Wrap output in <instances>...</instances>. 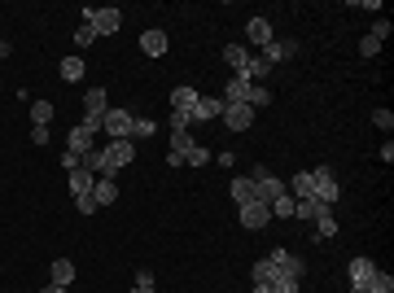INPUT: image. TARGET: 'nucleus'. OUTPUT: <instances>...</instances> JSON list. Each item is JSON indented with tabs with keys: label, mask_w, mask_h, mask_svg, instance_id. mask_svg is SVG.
Here are the masks:
<instances>
[{
	"label": "nucleus",
	"mask_w": 394,
	"mask_h": 293,
	"mask_svg": "<svg viewBox=\"0 0 394 293\" xmlns=\"http://www.w3.org/2000/svg\"><path fill=\"white\" fill-rule=\"evenodd\" d=\"M75 44H79V49H88V44H97V31H92L88 22H79V31H75Z\"/></svg>",
	"instance_id": "obj_33"
},
{
	"label": "nucleus",
	"mask_w": 394,
	"mask_h": 293,
	"mask_svg": "<svg viewBox=\"0 0 394 293\" xmlns=\"http://www.w3.org/2000/svg\"><path fill=\"white\" fill-rule=\"evenodd\" d=\"M267 259H272V267H276L281 276H294V280H303V272H307V267H303V259H294V254H289V250H281V245L267 254Z\"/></svg>",
	"instance_id": "obj_8"
},
{
	"label": "nucleus",
	"mask_w": 394,
	"mask_h": 293,
	"mask_svg": "<svg viewBox=\"0 0 394 293\" xmlns=\"http://www.w3.org/2000/svg\"><path fill=\"white\" fill-rule=\"evenodd\" d=\"M131 293H153V289H140V285H131Z\"/></svg>",
	"instance_id": "obj_43"
},
{
	"label": "nucleus",
	"mask_w": 394,
	"mask_h": 293,
	"mask_svg": "<svg viewBox=\"0 0 394 293\" xmlns=\"http://www.w3.org/2000/svg\"><path fill=\"white\" fill-rule=\"evenodd\" d=\"M316 237H320V241H333V237H338V219H333V210H325V215L316 219Z\"/></svg>",
	"instance_id": "obj_27"
},
{
	"label": "nucleus",
	"mask_w": 394,
	"mask_h": 293,
	"mask_svg": "<svg viewBox=\"0 0 394 293\" xmlns=\"http://www.w3.org/2000/svg\"><path fill=\"white\" fill-rule=\"evenodd\" d=\"M250 110H263V105H272V92L267 88H263V84H254V88H250Z\"/></svg>",
	"instance_id": "obj_31"
},
{
	"label": "nucleus",
	"mask_w": 394,
	"mask_h": 293,
	"mask_svg": "<svg viewBox=\"0 0 394 293\" xmlns=\"http://www.w3.org/2000/svg\"><path fill=\"white\" fill-rule=\"evenodd\" d=\"M197 97H201V92H197L193 84H175V92H171V110H175V114H193Z\"/></svg>",
	"instance_id": "obj_13"
},
{
	"label": "nucleus",
	"mask_w": 394,
	"mask_h": 293,
	"mask_svg": "<svg viewBox=\"0 0 394 293\" xmlns=\"http://www.w3.org/2000/svg\"><path fill=\"white\" fill-rule=\"evenodd\" d=\"M136 285L140 289H153V272H149V267H140V272H136Z\"/></svg>",
	"instance_id": "obj_40"
},
{
	"label": "nucleus",
	"mask_w": 394,
	"mask_h": 293,
	"mask_svg": "<svg viewBox=\"0 0 394 293\" xmlns=\"http://www.w3.org/2000/svg\"><path fill=\"white\" fill-rule=\"evenodd\" d=\"M272 75V62L267 57H250V66H245V79L250 84H259V79H267Z\"/></svg>",
	"instance_id": "obj_26"
},
{
	"label": "nucleus",
	"mask_w": 394,
	"mask_h": 293,
	"mask_svg": "<svg viewBox=\"0 0 394 293\" xmlns=\"http://www.w3.org/2000/svg\"><path fill=\"white\" fill-rule=\"evenodd\" d=\"M92 140H97V132H92V127H83V123H75L70 127V136H66V154H88V149H97L92 145Z\"/></svg>",
	"instance_id": "obj_7"
},
{
	"label": "nucleus",
	"mask_w": 394,
	"mask_h": 293,
	"mask_svg": "<svg viewBox=\"0 0 394 293\" xmlns=\"http://www.w3.org/2000/svg\"><path fill=\"white\" fill-rule=\"evenodd\" d=\"M131 123H136V114H127V110H105V119H101V127H105V136L110 140H131Z\"/></svg>",
	"instance_id": "obj_3"
},
{
	"label": "nucleus",
	"mask_w": 394,
	"mask_h": 293,
	"mask_svg": "<svg viewBox=\"0 0 394 293\" xmlns=\"http://www.w3.org/2000/svg\"><path fill=\"white\" fill-rule=\"evenodd\" d=\"M145 136H153V123L149 119H136V123H131V140H145Z\"/></svg>",
	"instance_id": "obj_35"
},
{
	"label": "nucleus",
	"mask_w": 394,
	"mask_h": 293,
	"mask_svg": "<svg viewBox=\"0 0 394 293\" xmlns=\"http://www.w3.org/2000/svg\"><path fill=\"white\" fill-rule=\"evenodd\" d=\"M83 70H88V66H83V57H66V62L57 66V75H62L66 84H75V79H83Z\"/></svg>",
	"instance_id": "obj_25"
},
{
	"label": "nucleus",
	"mask_w": 394,
	"mask_h": 293,
	"mask_svg": "<svg viewBox=\"0 0 394 293\" xmlns=\"http://www.w3.org/2000/svg\"><path fill=\"white\" fill-rule=\"evenodd\" d=\"M250 180H254V202H267V206H272V202L285 193V184H281L267 167H254V175H250Z\"/></svg>",
	"instance_id": "obj_2"
},
{
	"label": "nucleus",
	"mask_w": 394,
	"mask_h": 293,
	"mask_svg": "<svg viewBox=\"0 0 394 293\" xmlns=\"http://www.w3.org/2000/svg\"><path fill=\"white\" fill-rule=\"evenodd\" d=\"M223 62H228L237 75L245 79V66H250V49H241V44H228V49H223Z\"/></svg>",
	"instance_id": "obj_20"
},
{
	"label": "nucleus",
	"mask_w": 394,
	"mask_h": 293,
	"mask_svg": "<svg viewBox=\"0 0 394 293\" xmlns=\"http://www.w3.org/2000/svg\"><path fill=\"white\" fill-rule=\"evenodd\" d=\"M223 127H228V132H245L250 123H254V110H250V105H223Z\"/></svg>",
	"instance_id": "obj_9"
},
{
	"label": "nucleus",
	"mask_w": 394,
	"mask_h": 293,
	"mask_svg": "<svg viewBox=\"0 0 394 293\" xmlns=\"http://www.w3.org/2000/svg\"><path fill=\"white\" fill-rule=\"evenodd\" d=\"M351 293H368V289H351Z\"/></svg>",
	"instance_id": "obj_44"
},
{
	"label": "nucleus",
	"mask_w": 394,
	"mask_h": 293,
	"mask_svg": "<svg viewBox=\"0 0 394 293\" xmlns=\"http://www.w3.org/2000/svg\"><path fill=\"white\" fill-rule=\"evenodd\" d=\"M31 119H35V127H49V119H53V101H35V105H31Z\"/></svg>",
	"instance_id": "obj_29"
},
{
	"label": "nucleus",
	"mask_w": 394,
	"mask_h": 293,
	"mask_svg": "<svg viewBox=\"0 0 394 293\" xmlns=\"http://www.w3.org/2000/svg\"><path fill=\"white\" fill-rule=\"evenodd\" d=\"M368 293H394V276L390 272H377L373 280H368Z\"/></svg>",
	"instance_id": "obj_30"
},
{
	"label": "nucleus",
	"mask_w": 394,
	"mask_h": 293,
	"mask_svg": "<svg viewBox=\"0 0 394 293\" xmlns=\"http://www.w3.org/2000/svg\"><path fill=\"white\" fill-rule=\"evenodd\" d=\"M311 180H316V202L333 206V202L342 197V189H338V175H333L329 167H316V171H311Z\"/></svg>",
	"instance_id": "obj_4"
},
{
	"label": "nucleus",
	"mask_w": 394,
	"mask_h": 293,
	"mask_svg": "<svg viewBox=\"0 0 394 293\" xmlns=\"http://www.w3.org/2000/svg\"><path fill=\"white\" fill-rule=\"evenodd\" d=\"M140 53H145V57H162L166 53V31H158V27L145 31V35H140Z\"/></svg>",
	"instance_id": "obj_18"
},
{
	"label": "nucleus",
	"mask_w": 394,
	"mask_h": 293,
	"mask_svg": "<svg viewBox=\"0 0 394 293\" xmlns=\"http://www.w3.org/2000/svg\"><path fill=\"white\" fill-rule=\"evenodd\" d=\"M49 285L70 289V285H75V263H70V259H53V267H49Z\"/></svg>",
	"instance_id": "obj_17"
},
{
	"label": "nucleus",
	"mask_w": 394,
	"mask_h": 293,
	"mask_svg": "<svg viewBox=\"0 0 394 293\" xmlns=\"http://www.w3.org/2000/svg\"><path fill=\"white\" fill-rule=\"evenodd\" d=\"M219 114H223V101H219V97H197L193 114H188V123H210V119H219Z\"/></svg>",
	"instance_id": "obj_12"
},
{
	"label": "nucleus",
	"mask_w": 394,
	"mask_h": 293,
	"mask_svg": "<svg viewBox=\"0 0 394 293\" xmlns=\"http://www.w3.org/2000/svg\"><path fill=\"white\" fill-rule=\"evenodd\" d=\"M188 149H193V136H188V132H171V149H166V167H184Z\"/></svg>",
	"instance_id": "obj_11"
},
{
	"label": "nucleus",
	"mask_w": 394,
	"mask_h": 293,
	"mask_svg": "<svg viewBox=\"0 0 394 293\" xmlns=\"http://www.w3.org/2000/svg\"><path fill=\"white\" fill-rule=\"evenodd\" d=\"M373 123H377V127H381V132H386V136H390V127H394V114H390V110H377V114H373Z\"/></svg>",
	"instance_id": "obj_38"
},
{
	"label": "nucleus",
	"mask_w": 394,
	"mask_h": 293,
	"mask_svg": "<svg viewBox=\"0 0 394 293\" xmlns=\"http://www.w3.org/2000/svg\"><path fill=\"white\" fill-rule=\"evenodd\" d=\"M272 219H294V197L281 193L276 202H272Z\"/></svg>",
	"instance_id": "obj_28"
},
{
	"label": "nucleus",
	"mask_w": 394,
	"mask_h": 293,
	"mask_svg": "<svg viewBox=\"0 0 394 293\" xmlns=\"http://www.w3.org/2000/svg\"><path fill=\"white\" fill-rule=\"evenodd\" d=\"M381 49H386V44H381V40H373V35H364V40H360V57H377Z\"/></svg>",
	"instance_id": "obj_34"
},
{
	"label": "nucleus",
	"mask_w": 394,
	"mask_h": 293,
	"mask_svg": "<svg viewBox=\"0 0 394 293\" xmlns=\"http://www.w3.org/2000/svg\"><path fill=\"white\" fill-rule=\"evenodd\" d=\"M250 88H254V84H250V79H241V75H232V84L228 88H223V105H245L250 101Z\"/></svg>",
	"instance_id": "obj_14"
},
{
	"label": "nucleus",
	"mask_w": 394,
	"mask_h": 293,
	"mask_svg": "<svg viewBox=\"0 0 394 293\" xmlns=\"http://www.w3.org/2000/svg\"><path fill=\"white\" fill-rule=\"evenodd\" d=\"M131 158H136V140H110V145H105V162H110L114 171H123Z\"/></svg>",
	"instance_id": "obj_6"
},
{
	"label": "nucleus",
	"mask_w": 394,
	"mask_h": 293,
	"mask_svg": "<svg viewBox=\"0 0 394 293\" xmlns=\"http://www.w3.org/2000/svg\"><path fill=\"white\" fill-rule=\"evenodd\" d=\"M377 276L373 259H351V289H368V280Z\"/></svg>",
	"instance_id": "obj_15"
},
{
	"label": "nucleus",
	"mask_w": 394,
	"mask_h": 293,
	"mask_svg": "<svg viewBox=\"0 0 394 293\" xmlns=\"http://www.w3.org/2000/svg\"><path fill=\"white\" fill-rule=\"evenodd\" d=\"M228 193H232V202H237V206L254 202V180H245V175H237V180L228 184Z\"/></svg>",
	"instance_id": "obj_21"
},
{
	"label": "nucleus",
	"mask_w": 394,
	"mask_h": 293,
	"mask_svg": "<svg viewBox=\"0 0 394 293\" xmlns=\"http://www.w3.org/2000/svg\"><path fill=\"white\" fill-rule=\"evenodd\" d=\"M75 210H79V215H92V210H97V202H92V193H88V197H75Z\"/></svg>",
	"instance_id": "obj_39"
},
{
	"label": "nucleus",
	"mask_w": 394,
	"mask_h": 293,
	"mask_svg": "<svg viewBox=\"0 0 394 293\" xmlns=\"http://www.w3.org/2000/svg\"><path fill=\"white\" fill-rule=\"evenodd\" d=\"M92 202H97V210H101V206H114V202H118V184L97 175V180H92Z\"/></svg>",
	"instance_id": "obj_16"
},
{
	"label": "nucleus",
	"mask_w": 394,
	"mask_h": 293,
	"mask_svg": "<svg viewBox=\"0 0 394 293\" xmlns=\"http://www.w3.org/2000/svg\"><path fill=\"white\" fill-rule=\"evenodd\" d=\"M92 180H97V175H88L83 167H75V171H70V193H75V197H88V193H92Z\"/></svg>",
	"instance_id": "obj_23"
},
{
	"label": "nucleus",
	"mask_w": 394,
	"mask_h": 293,
	"mask_svg": "<svg viewBox=\"0 0 394 293\" xmlns=\"http://www.w3.org/2000/svg\"><path fill=\"white\" fill-rule=\"evenodd\" d=\"M272 289H276V293H298V289H303V280H294V276H281Z\"/></svg>",
	"instance_id": "obj_36"
},
{
	"label": "nucleus",
	"mask_w": 394,
	"mask_h": 293,
	"mask_svg": "<svg viewBox=\"0 0 394 293\" xmlns=\"http://www.w3.org/2000/svg\"><path fill=\"white\" fill-rule=\"evenodd\" d=\"M184 162H193V167H206V162H210V149L193 140V149H188V158H184Z\"/></svg>",
	"instance_id": "obj_32"
},
{
	"label": "nucleus",
	"mask_w": 394,
	"mask_h": 293,
	"mask_svg": "<svg viewBox=\"0 0 394 293\" xmlns=\"http://www.w3.org/2000/svg\"><path fill=\"white\" fill-rule=\"evenodd\" d=\"M83 22H88V27L97 31V40H101V35H114L123 27V14H118V9H83Z\"/></svg>",
	"instance_id": "obj_1"
},
{
	"label": "nucleus",
	"mask_w": 394,
	"mask_h": 293,
	"mask_svg": "<svg viewBox=\"0 0 394 293\" xmlns=\"http://www.w3.org/2000/svg\"><path fill=\"white\" fill-rule=\"evenodd\" d=\"M237 210H241V224H245L250 232H259V228L272 224V206H267V202H245V206H237Z\"/></svg>",
	"instance_id": "obj_5"
},
{
	"label": "nucleus",
	"mask_w": 394,
	"mask_h": 293,
	"mask_svg": "<svg viewBox=\"0 0 394 293\" xmlns=\"http://www.w3.org/2000/svg\"><path fill=\"white\" fill-rule=\"evenodd\" d=\"M368 35H373V40H381V44H386V40H390V22H386V18H377V22H373V31H368Z\"/></svg>",
	"instance_id": "obj_37"
},
{
	"label": "nucleus",
	"mask_w": 394,
	"mask_h": 293,
	"mask_svg": "<svg viewBox=\"0 0 394 293\" xmlns=\"http://www.w3.org/2000/svg\"><path fill=\"white\" fill-rule=\"evenodd\" d=\"M294 53H298V44H294V40H272L267 49H263V57H267L272 66H276V62H289Z\"/></svg>",
	"instance_id": "obj_19"
},
{
	"label": "nucleus",
	"mask_w": 394,
	"mask_h": 293,
	"mask_svg": "<svg viewBox=\"0 0 394 293\" xmlns=\"http://www.w3.org/2000/svg\"><path fill=\"white\" fill-rule=\"evenodd\" d=\"M250 276H254V285H276L281 280V272L272 267V259H259L254 267H250Z\"/></svg>",
	"instance_id": "obj_22"
},
{
	"label": "nucleus",
	"mask_w": 394,
	"mask_h": 293,
	"mask_svg": "<svg viewBox=\"0 0 394 293\" xmlns=\"http://www.w3.org/2000/svg\"><path fill=\"white\" fill-rule=\"evenodd\" d=\"M254 293H276V289H272V285H254Z\"/></svg>",
	"instance_id": "obj_42"
},
{
	"label": "nucleus",
	"mask_w": 394,
	"mask_h": 293,
	"mask_svg": "<svg viewBox=\"0 0 394 293\" xmlns=\"http://www.w3.org/2000/svg\"><path fill=\"white\" fill-rule=\"evenodd\" d=\"M245 40H250V44H259V49H267V44L276 40V31H272V22H267V18H250V22H245Z\"/></svg>",
	"instance_id": "obj_10"
},
{
	"label": "nucleus",
	"mask_w": 394,
	"mask_h": 293,
	"mask_svg": "<svg viewBox=\"0 0 394 293\" xmlns=\"http://www.w3.org/2000/svg\"><path fill=\"white\" fill-rule=\"evenodd\" d=\"M40 293H66V289H62V285H44Z\"/></svg>",
	"instance_id": "obj_41"
},
{
	"label": "nucleus",
	"mask_w": 394,
	"mask_h": 293,
	"mask_svg": "<svg viewBox=\"0 0 394 293\" xmlns=\"http://www.w3.org/2000/svg\"><path fill=\"white\" fill-rule=\"evenodd\" d=\"M325 210H333V206L316 202V197H311V202H294V219H320Z\"/></svg>",
	"instance_id": "obj_24"
}]
</instances>
